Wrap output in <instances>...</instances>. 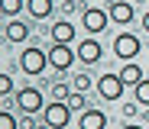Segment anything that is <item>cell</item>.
<instances>
[{
  "label": "cell",
  "mask_w": 149,
  "mask_h": 129,
  "mask_svg": "<svg viewBox=\"0 0 149 129\" xmlns=\"http://www.w3.org/2000/svg\"><path fill=\"white\" fill-rule=\"evenodd\" d=\"M110 23H113L110 19V10H104V7H84L81 10V29L88 36H101Z\"/></svg>",
  "instance_id": "obj_1"
},
{
  "label": "cell",
  "mask_w": 149,
  "mask_h": 129,
  "mask_svg": "<svg viewBox=\"0 0 149 129\" xmlns=\"http://www.w3.org/2000/svg\"><path fill=\"white\" fill-rule=\"evenodd\" d=\"M19 68L26 71V74H42L45 68H49V52L45 48H39V45H26L19 52Z\"/></svg>",
  "instance_id": "obj_2"
},
{
  "label": "cell",
  "mask_w": 149,
  "mask_h": 129,
  "mask_svg": "<svg viewBox=\"0 0 149 129\" xmlns=\"http://www.w3.org/2000/svg\"><path fill=\"white\" fill-rule=\"evenodd\" d=\"M42 123H45V129H68V123H71V107H68V103H62V100L45 103Z\"/></svg>",
  "instance_id": "obj_3"
},
{
  "label": "cell",
  "mask_w": 149,
  "mask_h": 129,
  "mask_svg": "<svg viewBox=\"0 0 149 129\" xmlns=\"http://www.w3.org/2000/svg\"><path fill=\"white\" fill-rule=\"evenodd\" d=\"M74 58H78V52L71 45H65V42H52V48H49V68L58 71V74H65L74 65Z\"/></svg>",
  "instance_id": "obj_4"
},
{
  "label": "cell",
  "mask_w": 149,
  "mask_h": 129,
  "mask_svg": "<svg viewBox=\"0 0 149 129\" xmlns=\"http://www.w3.org/2000/svg\"><path fill=\"white\" fill-rule=\"evenodd\" d=\"M139 52H143L139 36H133V32H120V36H113V55H117V58H123V61H136Z\"/></svg>",
  "instance_id": "obj_5"
},
{
  "label": "cell",
  "mask_w": 149,
  "mask_h": 129,
  "mask_svg": "<svg viewBox=\"0 0 149 129\" xmlns=\"http://www.w3.org/2000/svg\"><path fill=\"white\" fill-rule=\"evenodd\" d=\"M16 107L23 110V113H42L45 110V100H42V90L39 87H23V90H16Z\"/></svg>",
  "instance_id": "obj_6"
},
{
  "label": "cell",
  "mask_w": 149,
  "mask_h": 129,
  "mask_svg": "<svg viewBox=\"0 0 149 129\" xmlns=\"http://www.w3.org/2000/svg\"><path fill=\"white\" fill-rule=\"evenodd\" d=\"M94 87H97V94H101V100H120L127 84H123V77H120V74H101Z\"/></svg>",
  "instance_id": "obj_7"
},
{
  "label": "cell",
  "mask_w": 149,
  "mask_h": 129,
  "mask_svg": "<svg viewBox=\"0 0 149 129\" xmlns=\"http://www.w3.org/2000/svg\"><path fill=\"white\" fill-rule=\"evenodd\" d=\"M110 19L117 23V26H130L133 23V16H136V10H133V3L130 0H110Z\"/></svg>",
  "instance_id": "obj_8"
},
{
  "label": "cell",
  "mask_w": 149,
  "mask_h": 129,
  "mask_svg": "<svg viewBox=\"0 0 149 129\" xmlns=\"http://www.w3.org/2000/svg\"><path fill=\"white\" fill-rule=\"evenodd\" d=\"M101 55H104V45L97 42L94 36L84 39V42H78V58H81L84 65H97V61H101Z\"/></svg>",
  "instance_id": "obj_9"
},
{
  "label": "cell",
  "mask_w": 149,
  "mask_h": 129,
  "mask_svg": "<svg viewBox=\"0 0 149 129\" xmlns=\"http://www.w3.org/2000/svg\"><path fill=\"white\" fill-rule=\"evenodd\" d=\"M29 32H33V26H26L23 19H7V26H3V36H7V42H26L29 39Z\"/></svg>",
  "instance_id": "obj_10"
},
{
  "label": "cell",
  "mask_w": 149,
  "mask_h": 129,
  "mask_svg": "<svg viewBox=\"0 0 149 129\" xmlns=\"http://www.w3.org/2000/svg\"><path fill=\"white\" fill-rule=\"evenodd\" d=\"M49 36H52V42H65V45H71V42H74V36H78V29H74V23L58 19V23H52Z\"/></svg>",
  "instance_id": "obj_11"
},
{
  "label": "cell",
  "mask_w": 149,
  "mask_h": 129,
  "mask_svg": "<svg viewBox=\"0 0 149 129\" xmlns=\"http://www.w3.org/2000/svg\"><path fill=\"white\" fill-rule=\"evenodd\" d=\"M104 126H107V113H104V110L88 107V110L78 116V129H104Z\"/></svg>",
  "instance_id": "obj_12"
},
{
  "label": "cell",
  "mask_w": 149,
  "mask_h": 129,
  "mask_svg": "<svg viewBox=\"0 0 149 129\" xmlns=\"http://www.w3.org/2000/svg\"><path fill=\"white\" fill-rule=\"evenodd\" d=\"M117 74L123 77V84H127V87H136V84L143 81V68H139L136 61H123V68H120Z\"/></svg>",
  "instance_id": "obj_13"
},
{
  "label": "cell",
  "mask_w": 149,
  "mask_h": 129,
  "mask_svg": "<svg viewBox=\"0 0 149 129\" xmlns=\"http://www.w3.org/2000/svg\"><path fill=\"white\" fill-rule=\"evenodd\" d=\"M52 0H26V13L33 16V19H49L52 16Z\"/></svg>",
  "instance_id": "obj_14"
},
{
  "label": "cell",
  "mask_w": 149,
  "mask_h": 129,
  "mask_svg": "<svg viewBox=\"0 0 149 129\" xmlns=\"http://www.w3.org/2000/svg\"><path fill=\"white\" fill-rule=\"evenodd\" d=\"M23 7H26V0H0V13H3L7 19H13L16 13H23Z\"/></svg>",
  "instance_id": "obj_15"
},
{
  "label": "cell",
  "mask_w": 149,
  "mask_h": 129,
  "mask_svg": "<svg viewBox=\"0 0 149 129\" xmlns=\"http://www.w3.org/2000/svg\"><path fill=\"white\" fill-rule=\"evenodd\" d=\"M133 100L139 103V107H149V77H143V81L133 87Z\"/></svg>",
  "instance_id": "obj_16"
},
{
  "label": "cell",
  "mask_w": 149,
  "mask_h": 129,
  "mask_svg": "<svg viewBox=\"0 0 149 129\" xmlns=\"http://www.w3.org/2000/svg\"><path fill=\"white\" fill-rule=\"evenodd\" d=\"M74 94V87L71 84H65V81H55L52 84V100H62V103H68V97Z\"/></svg>",
  "instance_id": "obj_17"
},
{
  "label": "cell",
  "mask_w": 149,
  "mask_h": 129,
  "mask_svg": "<svg viewBox=\"0 0 149 129\" xmlns=\"http://www.w3.org/2000/svg\"><path fill=\"white\" fill-rule=\"evenodd\" d=\"M94 84H97V81H91V74H74V77H71V87L81 90V94H88Z\"/></svg>",
  "instance_id": "obj_18"
},
{
  "label": "cell",
  "mask_w": 149,
  "mask_h": 129,
  "mask_svg": "<svg viewBox=\"0 0 149 129\" xmlns=\"http://www.w3.org/2000/svg\"><path fill=\"white\" fill-rule=\"evenodd\" d=\"M68 107H71V110H78V113H84V110H88V100H84V94H81V90H74V94L68 97Z\"/></svg>",
  "instance_id": "obj_19"
},
{
  "label": "cell",
  "mask_w": 149,
  "mask_h": 129,
  "mask_svg": "<svg viewBox=\"0 0 149 129\" xmlns=\"http://www.w3.org/2000/svg\"><path fill=\"white\" fill-rule=\"evenodd\" d=\"M0 97H16V87H13L10 74H0Z\"/></svg>",
  "instance_id": "obj_20"
},
{
  "label": "cell",
  "mask_w": 149,
  "mask_h": 129,
  "mask_svg": "<svg viewBox=\"0 0 149 129\" xmlns=\"http://www.w3.org/2000/svg\"><path fill=\"white\" fill-rule=\"evenodd\" d=\"M0 129H19V119L13 116V110H3V113H0Z\"/></svg>",
  "instance_id": "obj_21"
},
{
  "label": "cell",
  "mask_w": 149,
  "mask_h": 129,
  "mask_svg": "<svg viewBox=\"0 0 149 129\" xmlns=\"http://www.w3.org/2000/svg\"><path fill=\"white\" fill-rule=\"evenodd\" d=\"M120 110H123V116H127V119H133V116L139 113V103H136V100H133V103H123Z\"/></svg>",
  "instance_id": "obj_22"
},
{
  "label": "cell",
  "mask_w": 149,
  "mask_h": 129,
  "mask_svg": "<svg viewBox=\"0 0 149 129\" xmlns=\"http://www.w3.org/2000/svg\"><path fill=\"white\" fill-rule=\"evenodd\" d=\"M19 129H36V119H33V113H23V119H19Z\"/></svg>",
  "instance_id": "obj_23"
},
{
  "label": "cell",
  "mask_w": 149,
  "mask_h": 129,
  "mask_svg": "<svg viewBox=\"0 0 149 129\" xmlns=\"http://www.w3.org/2000/svg\"><path fill=\"white\" fill-rule=\"evenodd\" d=\"M143 29H146V32H149V10H146V13H143Z\"/></svg>",
  "instance_id": "obj_24"
},
{
  "label": "cell",
  "mask_w": 149,
  "mask_h": 129,
  "mask_svg": "<svg viewBox=\"0 0 149 129\" xmlns=\"http://www.w3.org/2000/svg\"><path fill=\"white\" fill-rule=\"evenodd\" d=\"M123 129H146V126H139V123H130V119H127V126H123Z\"/></svg>",
  "instance_id": "obj_25"
}]
</instances>
